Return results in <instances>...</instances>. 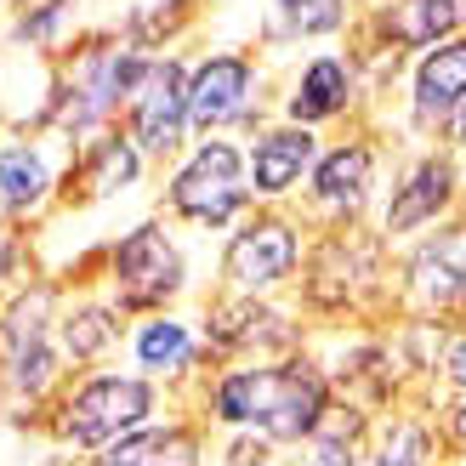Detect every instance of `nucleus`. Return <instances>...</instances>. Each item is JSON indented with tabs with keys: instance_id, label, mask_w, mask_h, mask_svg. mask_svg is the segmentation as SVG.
I'll list each match as a JSON object with an SVG mask.
<instances>
[{
	"instance_id": "13",
	"label": "nucleus",
	"mask_w": 466,
	"mask_h": 466,
	"mask_svg": "<svg viewBox=\"0 0 466 466\" xmlns=\"http://www.w3.org/2000/svg\"><path fill=\"white\" fill-rule=\"evenodd\" d=\"M308 182H313L308 194H313L319 211L359 217L364 205H370V194H376V148H370V143H341L330 154H319Z\"/></svg>"
},
{
	"instance_id": "14",
	"label": "nucleus",
	"mask_w": 466,
	"mask_h": 466,
	"mask_svg": "<svg viewBox=\"0 0 466 466\" xmlns=\"http://www.w3.org/2000/svg\"><path fill=\"white\" fill-rule=\"evenodd\" d=\"M126 353L137 364V376L177 381V376H188L194 359H199V330L182 313H148L137 330H126Z\"/></svg>"
},
{
	"instance_id": "26",
	"label": "nucleus",
	"mask_w": 466,
	"mask_h": 466,
	"mask_svg": "<svg viewBox=\"0 0 466 466\" xmlns=\"http://www.w3.org/2000/svg\"><path fill=\"white\" fill-rule=\"evenodd\" d=\"M450 126H455V137H461V148H466V103L455 108V120H450Z\"/></svg>"
},
{
	"instance_id": "3",
	"label": "nucleus",
	"mask_w": 466,
	"mask_h": 466,
	"mask_svg": "<svg viewBox=\"0 0 466 466\" xmlns=\"http://www.w3.org/2000/svg\"><path fill=\"white\" fill-rule=\"evenodd\" d=\"M68 364L57 353V285H17L0 308V387L23 404H40L63 387Z\"/></svg>"
},
{
	"instance_id": "2",
	"label": "nucleus",
	"mask_w": 466,
	"mask_h": 466,
	"mask_svg": "<svg viewBox=\"0 0 466 466\" xmlns=\"http://www.w3.org/2000/svg\"><path fill=\"white\" fill-rule=\"evenodd\" d=\"M159 415V381L137 376V370H91L75 376L57 399L52 438L68 455H97L103 444L148 427Z\"/></svg>"
},
{
	"instance_id": "20",
	"label": "nucleus",
	"mask_w": 466,
	"mask_h": 466,
	"mask_svg": "<svg viewBox=\"0 0 466 466\" xmlns=\"http://www.w3.org/2000/svg\"><path fill=\"white\" fill-rule=\"evenodd\" d=\"M399 35L410 46H432V40H450L461 29V12H466V0H404L399 6Z\"/></svg>"
},
{
	"instance_id": "4",
	"label": "nucleus",
	"mask_w": 466,
	"mask_h": 466,
	"mask_svg": "<svg viewBox=\"0 0 466 466\" xmlns=\"http://www.w3.org/2000/svg\"><path fill=\"white\" fill-rule=\"evenodd\" d=\"M182 290H188V256L166 222H137L108 245V301L120 313H159Z\"/></svg>"
},
{
	"instance_id": "5",
	"label": "nucleus",
	"mask_w": 466,
	"mask_h": 466,
	"mask_svg": "<svg viewBox=\"0 0 466 466\" xmlns=\"http://www.w3.org/2000/svg\"><path fill=\"white\" fill-rule=\"evenodd\" d=\"M171 217L194 222V228H228L245 217L250 205V177H245V148H233L228 137H205L194 154L171 171L166 188Z\"/></svg>"
},
{
	"instance_id": "27",
	"label": "nucleus",
	"mask_w": 466,
	"mask_h": 466,
	"mask_svg": "<svg viewBox=\"0 0 466 466\" xmlns=\"http://www.w3.org/2000/svg\"><path fill=\"white\" fill-rule=\"evenodd\" d=\"M364 6H376V0H364Z\"/></svg>"
},
{
	"instance_id": "6",
	"label": "nucleus",
	"mask_w": 466,
	"mask_h": 466,
	"mask_svg": "<svg viewBox=\"0 0 466 466\" xmlns=\"http://www.w3.org/2000/svg\"><path fill=\"white\" fill-rule=\"evenodd\" d=\"M126 137L143 159H171L188 143V68L177 57H137L126 86Z\"/></svg>"
},
{
	"instance_id": "1",
	"label": "nucleus",
	"mask_w": 466,
	"mask_h": 466,
	"mask_svg": "<svg viewBox=\"0 0 466 466\" xmlns=\"http://www.w3.org/2000/svg\"><path fill=\"white\" fill-rule=\"evenodd\" d=\"M205 415L228 432H256L268 444H301L330 415V387H324V370L308 359L245 364L217 376V387L205 392Z\"/></svg>"
},
{
	"instance_id": "15",
	"label": "nucleus",
	"mask_w": 466,
	"mask_h": 466,
	"mask_svg": "<svg viewBox=\"0 0 466 466\" xmlns=\"http://www.w3.org/2000/svg\"><path fill=\"white\" fill-rule=\"evenodd\" d=\"M57 194V154L23 137V143H0V217H35L46 199Z\"/></svg>"
},
{
	"instance_id": "18",
	"label": "nucleus",
	"mask_w": 466,
	"mask_h": 466,
	"mask_svg": "<svg viewBox=\"0 0 466 466\" xmlns=\"http://www.w3.org/2000/svg\"><path fill=\"white\" fill-rule=\"evenodd\" d=\"M126 341V313L108 296H86L68 313H57V353L63 364H103Z\"/></svg>"
},
{
	"instance_id": "16",
	"label": "nucleus",
	"mask_w": 466,
	"mask_h": 466,
	"mask_svg": "<svg viewBox=\"0 0 466 466\" xmlns=\"http://www.w3.org/2000/svg\"><path fill=\"white\" fill-rule=\"evenodd\" d=\"M353 108V63L336 57V52H319L308 68L296 75L290 97H285V114L290 126H324V120H341Z\"/></svg>"
},
{
	"instance_id": "29",
	"label": "nucleus",
	"mask_w": 466,
	"mask_h": 466,
	"mask_svg": "<svg viewBox=\"0 0 466 466\" xmlns=\"http://www.w3.org/2000/svg\"><path fill=\"white\" fill-rule=\"evenodd\" d=\"M0 392H6V387H0Z\"/></svg>"
},
{
	"instance_id": "17",
	"label": "nucleus",
	"mask_w": 466,
	"mask_h": 466,
	"mask_svg": "<svg viewBox=\"0 0 466 466\" xmlns=\"http://www.w3.org/2000/svg\"><path fill=\"white\" fill-rule=\"evenodd\" d=\"M86 466H199V432L188 421H148L103 444Z\"/></svg>"
},
{
	"instance_id": "30",
	"label": "nucleus",
	"mask_w": 466,
	"mask_h": 466,
	"mask_svg": "<svg viewBox=\"0 0 466 466\" xmlns=\"http://www.w3.org/2000/svg\"><path fill=\"white\" fill-rule=\"evenodd\" d=\"M461 466H466V461H461Z\"/></svg>"
},
{
	"instance_id": "22",
	"label": "nucleus",
	"mask_w": 466,
	"mask_h": 466,
	"mask_svg": "<svg viewBox=\"0 0 466 466\" xmlns=\"http://www.w3.org/2000/svg\"><path fill=\"white\" fill-rule=\"evenodd\" d=\"M359 427L364 421H353V427H330V415L319 421V432H313V461H301V466H359Z\"/></svg>"
},
{
	"instance_id": "11",
	"label": "nucleus",
	"mask_w": 466,
	"mask_h": 466,
	"mask_svg": "<svg viewBox=\"0 0 466 466\" xmlns=\"http://www.w3.org/2000/svg\"><path fill=\"white\" fill-rule=\"evenodd\" d=\"M319 159V137L308 126H268L245 154V177H250V199H285Z\"/></svg>"
},
{
	"instance_id": "28",
	"label": "nucleus",
	"mask_w": 466,
	"mask_h": 466,
	"mask_svg": "<svg viewBox=\"0 0 466 466\" xmlns=\"http://www.w3.org/2000/svg\"><path fill=\"white\" fill-rule=\"evenodd\" d=\"M0 6H6V0H0Z\"/></svg>"
},
{
	"instance_id": "25",
	"label": "nucleus",
	"mask_w": 466,
	"mask_h": 466,
	"mask_svg": "<svg viewBox=\"0 0 466 466\" xmlns=\"http://www.w3.org/2000/svg\"><path fill=\"white\" fill-rule=\"evenodd\" d=\"M450 438H455V444H466V392H461L455 410H450Z\"/></svg>"
},
{
	"instance_id": "10",
	"label": "nucleus",
	"mask_w": 466,
	"mask_h": 466,
	"mask_svg": "<svg viewBox=\"0 0 466 466\" xmlns=\"http://www.w3.org/2000/svg\"><path fill=\"white\" fill-rule=\"evenodd\" d=\"M466 103V35L421 46V63L410 68V120L421 131H444Z\"/></svg>"
},
{
	"instance_id": "8",
	"label": "nucleus",
	"mask_w": 466,
	"mask_h": 466,
	"mask_svg": "<svg viewBox=\"0 0 466 466\" xmlns=\"http://www.w3.org/2000/svg\"><path fill=\"white\" fill-rule=\"evenodd\" d=\"M250 103H256V63L245 52H205L188 68V131L217 137L250 120Z\"/></svg>"
},
{
	"instance_id": "19",
	"label": "nucleus",
	"mask_w": 466,
	"mask_h": 466,
	"mask_svg": "<svg viewBox=\"0 0 466 466\" xmlns=\"http://www.w3.org/2000/svg\"><path fill=\"white\" fill-rule=\"evenodd\" d=\"M148 159L137 154V143L126 131H97V143H86L80 154V194L86 199H120L143 182Z\"/></svg>"
},
{
	"instance_id": "7",
	"label": "nucleus",
	"mask_w": 466,
	"mask_h": 466,
	"mask_svg": "<svg viewBox=\"0 0 466 466\" xmlns=\"http://www.w3.org/2000/svg\"><path fill=\"white\" fill-rule=\"evenodd\" d=\"M301 262V239L285 217H250L222 250V279L233 296H273Z\"/></svg>"
},
{
	"instance_id": "12",
	"label": "nucleus",
	"mask_w": 466,
	"mask_h": 466,
	"mask_svg": "<svg viewBox=\"0 0 466 466\" xmlns=\"http://www.w3.org/2000/svg\"><path fill=\"white\" fill-rule=\"evenodd\" d=\"M410 296L427 313H466V222L444 228L438 239L410 256Z\"/></svg>"
},
{
	"instance_id": "23",
	"label": "nucleus",
	"mask_w": 466,
	"mask_h": 466,
	"mask_svg": "<svg viewBox=\"0 0 466 466\" xmlns=\"http://www.w3.org/2000/svg\"><path fill=\"white\" fill-rule=\"evenodd\" d=\"M444 376L466 392V336H455V341L444 347Z\"/></svg>"
},
{
	"instance_id": "24",
	"label": "nucleus",
	"mask_w": 466,
	"mask_h": 466,
	"mask_svg": "<svg viewBox=\"0 0 466 466\" xmlns=\"http://www.w3.org/2000/svg\"><path fill=\"white\" fill-rule=\"evenodd\" d=\"M29 466H86V461H80V455H68V450H40Z\"/></svg>"
},
{
	"instance_id": "9",
	"label": "nucleus",
	"mask_w": 466,
	"mask_h": 466,
	"mask_svg": "<svg viewBox=\"0 0 466 466\" xmlns=\"http://www.w3.org/2000/svg\"><path fill=\"white\" fill-rule=\"evenodd\" d=\"M461 199V171L450 154H421L415 166L399 177L387 211H381V233L387 239H410V233L432 228L438 217H450V205Z\"/></svg>"
},
{
	"instance_id": "21",
	"label": "nucleus",
	"mask_w": 466,
	"mask_h": 466,
	"mask_svg": "<svg viewBox=\"0 0 466 466\" xmlns=\"http://www.w3.org/2000/svg\"><path fill=\"white\" fill-rule=\"evenodd\" d=\"M279 12L296 35L324 40V35H341L347 29V0H279Z\"/></svg>"
}]
</instances>
